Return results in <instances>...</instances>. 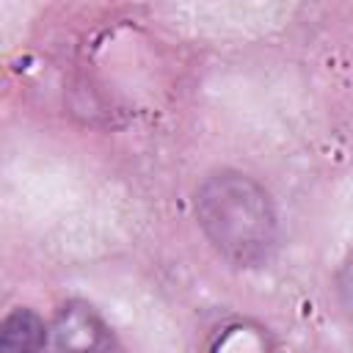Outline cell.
Returning <instances> with one entry per match:
<instances>
[{"label":"cell","instance_id":"4","mask_svg":"<svg viewBox=\"0 0 353 353\" xmlns=\"http://www.w3.org/2000/svg\"><path fill=\"white\" fill-rule=\"evenodd\" d=\"M334 290H336V301H339L342 312L347 317H353V245H350V251L345 254V259L336 268Z\"/></svg>","mask_w":353,"mask_h":353},{"label":"cell","instance_id":"2","mask_svg":"<svg viewBox=\"0 0 353 353\" xmlns=\"http://www.w3.org/2000/svg\"><path fill=\"white\" fill-rule=\"evenodd\" d=\"M47 353H124V347L91 303L66 301L50 323Z\"/></svg>","mask_w":353,"mask_h":353},{"label":"cell","instance_id":"1","mask_svg":"<svg viewBox=\"0 0 353 353\" xmlns=\"http://www.w3.org/2000/svg\"><path fill=\"white\" fill-rule=\"evenodd\" d=\"M193 207L210 245L234 268H259L276 254L279 215L270 193L251 174L210 171L196 188Z\"/></svg>","mask_w":353,"mask_h":353},{"label":"cell","instance_id":"3","mask_svg":"<svg viewBox=\"0 0 353 353\" xmlns=\"http://www.w3.org/2000/svg\"><path fill=\"white\" fill-rule=\"evenodd\" d=\"M50 325L30 306H14L0 323V353H47Z\"/></svg>","mask_w":353,"mask_h":353}]
</instances>
